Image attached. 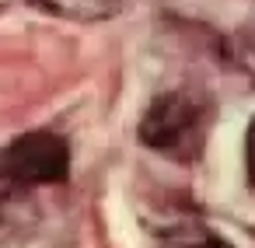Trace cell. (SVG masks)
Returning a JSON list of instances; mask_svg holds the SVG:
<instances>
[{
    "label": "cell",
    "mask_w": 255,
    "mask_h": 248,
    "mask_svg": "<svg viewBox=\"0 0 255 248\" xmlns=\"http://www.w3.org/2000/svg\"><path fill=\"white\" fill-rule=\"evenodd\" d=\"M210 123H213L210 98L192 88H175V91L157 95L147 105V112L140 116L136 136L147 150L189 164L203 154Z\"/></svg>",
    "instance_id": "obj_1"
},
{
    "label": "cell",
    "mask_w": 255,
    "mask_h": 248,
    "mask_svg": "<svg viewBox=\"0 0 255 248\" xmlns=\"http://www.w3.org/2000/svg\"><path fill=\"white\" fill-rule=\"evenodd\" d=\"M70 175V143L56 129L21 133L0 150V185L35 189L60 185Z\"/></svg>",
    "instance_id": "obj_2"
},
{
    "label": "cell",
    "mask_w": 255,
    "mask_h": 248,
    "mask_svg": "<svg viewBox=\"0 0 255 248\" xmlns=\"http://www.w3.org/2000/svg\"><path fill=\"white\" fill-rule=\"evenodd\" d=\"M39 220H42V210L32 189H14V185L0 189V248L32 238L39 231Z\"/></svg>",
    "instance_id": "obj_3"
},
{
    "label": "cell",
    "mask_w": 255,
    "mask_h": 248,
    "mask_svg": "<svg viewBox=\"0 0 255 248\" xmlns=\"http://www.w3.org/2000/svg\"><path fill=\"white\" fill-rule=\"evenodd\" d=\"M28 4L67 21H109L123 14L133 0H28Z\"/></svg>",
    "instance_id": "obj_4"
},
{
    "label": "cell",
    "mask_w": 255,
    "mask_h": 248,
    "mask_svg": "<svg viewBox=\"0 0 255 248\" xmlns=\"http://www.w3.org/2000/svg\"><path fill=\"white\" fill-rule=\"evenodd\" d=\"M157 248H234V241H227L217 227H210L203 220H185V224H175L171 231H164Z\"/></svg>",
    "instance_id": "obj_5"
},
{
    "label": "cell",
    "mask_w": 255,
    "mask_h": 248,
    "mask_svg": "<svg viewBox=\"0 0 255 248\" xmlns=\"http://www.w3.org/2000/svg\"><path fill=\"white\" fill-rule=\"evenodd\" d=\"M227 60L234 63V70L241 77H248L255 84V25H245L238 28L231 39H227Z\"/></svg>",
    "instance_id": "obj_6"
},
{
    "label": "cell",
    "mask_w": 255,
    "mask_h": 248,
    "mask_svg": "<svg viewBox=\"0 0 255 248\" xmlns=\"http://www.w3.org/2000/svg\"><path fill=\"white\" fill-rule=\"evenodd\" d=\"M245 182L255 192V119L248 123V133H245Z\"/></svg>",
    "instance_id": "obj_7"
}]
</instances>
